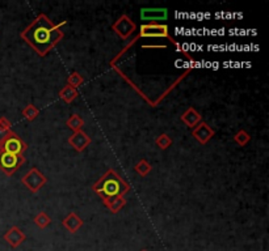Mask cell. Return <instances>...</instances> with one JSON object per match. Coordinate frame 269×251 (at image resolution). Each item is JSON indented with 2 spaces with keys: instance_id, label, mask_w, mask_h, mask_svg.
<instances>
[{
  "instance_id": "cell-13",
  "label": "cell",
  "mask_w": 269,
  "mask_h": 251,
  "mask_svg": "<svg viewBox=\"0 0 269 251\" xmlns=\"http://www.w3.org/2000/svg\"><path fill=\"white\" fill-rule=\"evenodd\" d=\"M201 117L200 114L197 113V111H195L193 109H189L187 111V114H184L183 115V121L187 123L189 127H193V126L196 125L197 122L200 121Z\"/></svg>"
},
{
  "instance_id": "cell-15",
  "label": "cell",
  "mask_w": 269,
  "mask_h": 251,
  "mask_svg": "<svg viewBox=\"0 0 269 251\" xmlns=\"http://www.w3.org/2000/svg\"><path fill=\"white\" fill-rule=\"evenodd\" d=\"M76 90L73 89V86H66L65 89L62 90L61 92V97L65 100L66 102H70V101H73V98L76 97Z\"/></svg>"
},
{
  "instance_id": "cell-2",
  "label": "cell",
  "mask_w": 269,
  "mask_h": 251,
  "mask_svg": "<svg viewBox=\"0 0 269 251\" xmlns=\"http://www.w3.org/2000/svg\"><path fill=\"white\" fill-rule=\"evenodd\" d=\"M101 186V188H98V192L102 194L105 198H112L114 199L117 195H121L123 192L127 191V185L120 179V177L114 171H108V174L104 177V178L98 183L95 185V188Z\"/></svg>"
},
{
  "instance_id": "cell-4",
  "label": "cell",
  "mask_w": 269,
  "mask_h": 251,
  "mask_svg": "<svg viewBox=\"0 0 269 251\" xmlns=\"http://www.w3.org/2000/svg\"><path fill=\"white\" fill-rule=\"evenodd\" d=\"M26 148L23 140H21L19 136H16L15 134H9L7 138L4 139V142L1 143V150L4 152H8V153L17 154V156H21L23 150Z\"/></svg>"
},
{
  "instance_id": "cell-12",
  "label": "cell",
  "mask_w": 269,
  "mask_h": 251,
  "mask_svg": "<svg viewBox=\"0 0 269 251\" xmlns=\"http://www.w3.org/2000/svg\"><path fill=\"white\" fill-rule=\"evenodd\" d=\"M193 135L196 136L198 140H200L201 143H205L208 142L209 139L213 136V131L210 130V127H209L208 125H205V123H202V125L197 128L195 132H193Z\"/></svg>"
},
{
  "instance_id": "cell-6",
  "label": "cell",
  "mask_w": 269,
  "mask_h": 251,
  "mask_svg": "<svg viewBox=\"0 0 269 251\" xmlns=\"http://www.w3.org/2000/svg\"><path fill=\"white\" fill-rule=\"evenodd\" d=\"M142 37H167L168 28L166 25H142L141 26Z\"/></svg>"
},
{
  "instance_id": "cell-5",
  "label": "cell",
  "mask_w": 269,
  "mask_h": 251,
  "mask_svg": "<svg viewBox=\"0 0 269 251\" xmlns=\"http://www.w3.org/2000/svg\"><path fill=\"white\" fill-rule=\"evenodd\" d=\"M23 182H24L32 191H37L44 183H45V178H44V175H42L40 171L36 170V169H32L28 174L25 175L24 179H23Z\"/></svg>"
},
{
  "instance_id": "cell-8",
  "label": "cell",
  "mask_w": 269,
  "mask_h": 251,
  "mask_svg": "<svg viewBox=\"0 0 269 251\" xmlns=\"http://www.w3.org/2000/svg\"><path fill=\"white\" fill-rule=\"evenodd\" d=\"M113 28L116 32L119 33L120 36L122 37V38H126L127 36H130L131 32L134 30L135 26L126 16H123L117 21V24H114Z\"/></svg>"
},
{
  "instance_id": "cell-3",
  "label": "cell",
  "mask_w": 269,
  "mask_h": 251,
  "mask_svg": "<svg viewBox=\"0 0 269 251\" xmlns=\"http://www.w3.org/2000/svg\"><path fill=\"white\" fill-rule=\"evenodd\" d=\"M23 157L17 156V154L8 153L1 150L0 152V169L7 173V174H12L13 171L16 170L17 167L23 164Z\"/></svg>"
},
{
  "instance_id": "cell-20",
  "label": "cell",
  "mask_w": 269,
  "mask_h": 251,
  "mask_svg": "<svg viewBox=\"0 0 269 251\" xmlns=\"http://www.w3.org/2000/svg\"><path fill=\"white\" fill-rule=\"evenodd\" d=\"M156 144L160 146V148H168V146L171 144V139L168 138L167 135H162L158 140H156Z\"/></svg>"
},
{
  "instance_id": "cell-21",
  "label": "cell",
  "mask_w": 269,
  "mask_h": 251,
  "mask_svg": "<svg viewBox=\"0 0 269 251\" xmlns=\"http://www.w3.org/2000/svg\"><path fill=\"white\" fill-rule=\"evenodd\" d=\"M37 114H38V111H37V110L34 109V107H33L32 105H29L28 107H26V109L24 110V115H25V117H26V118H28L29 121H32L33 118L36 117Z\"/></svg>"
},
{
  "instance_id": "cell-14",
  "label": "cell",
  "mask_w": 269,
  "mask_h": 251,
  "mask_svg": "<svg viewBox=\"0 0 269 251\" xmlns=\"http://www.w3.org/2000/svg\"><path fill=\"white\" fill-rule=\"evenodd\" d=\"M9 127H11V123L5 118H1L0 119V144L4 142V139L11 134L9 132Z\"/></svg>"
},
{
  "instance_id": "cell-10",
  "label": "cell",
  "mask_w": 269,
  "mask_h": 251,
  "mask_svg": "<svg viewBox=\"0 0 269 251\" xmlns=\"http://www.w3.org/2000/svg\"><path fill=\"white\" fill-rule=\"evenodd\" d=\"M71 144H73V146H75V149L76 150H83L84 148H86L88 144H90V138L87 136L84 132H80V131H78L76 134L73 135V138L70 139L69 140Z\"/></svg>"
},
{
  "instance_id": "cell-17",
  "label": "cell",
  "mask_w": 269,
  "mask_h": 251,
  "mask_svg": "<svg viewBox=\"0 0 269 251\" xmlns=\"http://www.w3.org/2000/svg\"><path fill=\"white\" fill-rule=\"evenodd\" d=\"M67 125L73 130H79L83 126V119L80 117H78V115H73V118H70L69 121H67Z\"/></svg>"
},
{
  "instance_id": "cell-16",
  "label": "cell",
  "mask_w": 269,
  "mask_h": 251,
  "mask_svg": "<svg viewBox=\"0 0 269 251\" xmlns=\"http://www.w3.org/2000/svg\"><path fill=\"white\" fill-rule=\"evenodd\" d=\"M125 203H126V202H125V199L120 196V198L112 199V203H108L106 206L109 207L110 211H112V212H117L119 209H121V208L125 206Z\"/></svg>"
},
{
  "instance_id": "cell-19",
  "label": "cell",
  "mask_w": 269,
  "mask_h": 251,
  "mask_svg": "<svg viewBox=\"0 0 269 251\" xmlns=\"http://www.w3.org/2000/svg\"><path fill=\"white\" fill-rule=\"evenodd\" d=\"M135 169H137V171H138L139 174L146 175L147 173L150 171V165H148L146 161H141L138 165L135 166Z\"/></svg>"
},
{
  "instance_id": "cell-1",
  "label": "cell",
  "mask_w": 269,
  "mask_h": 251,
  "mask_svg": "<svg viewBox=\"0 0 269 251\" xmlns=\"http://www.w3.org/2000/svg\"><path fill=\"white\" fill-rule=\"evenodd\" d=\"M61 37L62 33L59 28L53 25V22L45 16L38 17L24 33L25 40H28L29 43L41 55H45L46 51L51 49Z\"/></svg>"
},
{
  "instance_id": "cell-24",
  "label": "cell",
  "mask_w": 269,
  "mask_h": 251,
  "mask_svg": "<svg viewBox=\"0 0 269 251\" xmlns=\"http://www.w3.org/2000/svg\"><path fill=\"white\" fill-rule=\"evenodd\" d=\"M142 251H147V250H142Z\"/></svg>"
},
{
  "instance_id": "cell-23",
  "label": "cell",
  "mask_w": 269,
  "mask_h": 251,
  "mask_svg": "<svg viewBox=\"0 0 269 251\" xmlns=\"http://www.w3.org/2000/svg\"><path fill=\"white\" fill-rule=\"evenodd\" d=\"M69 83L71 84V85H75V86H78L80 85L83 83V79L80 76H79L78 73H73V76H70L69 77Z\"/></svg>"
},
{
  "instance_id": "cell-11",
  "label": "cell",
  "mask_w": 269,
  "mask_h": 251,
  "mask_svg": "<svg viewBox=\"0 0 269 251\" xmlns=\"http://www.w3.org/2000/svg\"><path fill=\"white\" fill-rule=\"evenodd\" d=\"M63 225H65L71 233H75V231H78L79 228L82 227L83 221L79 219L75 213H71V215H69L66 217L65 221H63Z\"/></svg>"
},
{
  "instance_id": "cell-18",
  "label": "cell",
  "mask_w": 269,
  "mask_h": 251,
  "mask_svg": "<svg viewBox=\"0 0 269 251\" xmlns=\"http://www.w3.org/2000/svg\"><path fill=\"white\" fill-rule=\"evenodd\" d=\"M34 221H36V224L40 228H45L46 225H49L50 224V217L49 216H46L45 213H40V215L37 216Z\"/></svg>"
},
{
  "instance_id": "cell-22",
  "label": "cell",
  "mask_w": 269,
  "mask_h": 251,
  "mask_svg": "<svg viewBox=\"0 0 269 251\" xmlns=\"http://www.w3.org/2000/svg\"><path fill=\"white\" fill-rule=\"evenodd\" d=\"M235 140H237V142L239 143L241 146H245V143H247L249 140V136L247 134H245V131H241V132H239V134H238L237 136H235Z\"/></svg>"
},
{
  "instance_id": "cell-9",
  "label": "cell",
  "mask_w": 269,
  "mask_h": 251,
  "mask_svg": "<svg viewBox=\"0 0 269 251\" xmlns=\"http://www.w3.org/2000/svg\"><path fill=\"white\" fill-rule=\"evenodd\" d=\"M4 239L12 247H17L19 245H21V243L24 242L25 235H24V233H23L20 229H19V228L13 227V228H11V229H9L7 233H5Z\"/></svg>"
},
{
  "instance_id": "cell-7",
  "label": "cell",
  "mask_w": 269,
  "mask_h": 251,
  "mask_svg": "<svg viewBox=\"0 0 269 251\" xmlns=\"http://www.w3.org/2000/svg\"><path fill=\"white\" fill-rule=\"evenodd\" d=\"M167 13L166 8H145L141 11V19L145 21L166 20Z\"/></svg>"
}]
</instances>
